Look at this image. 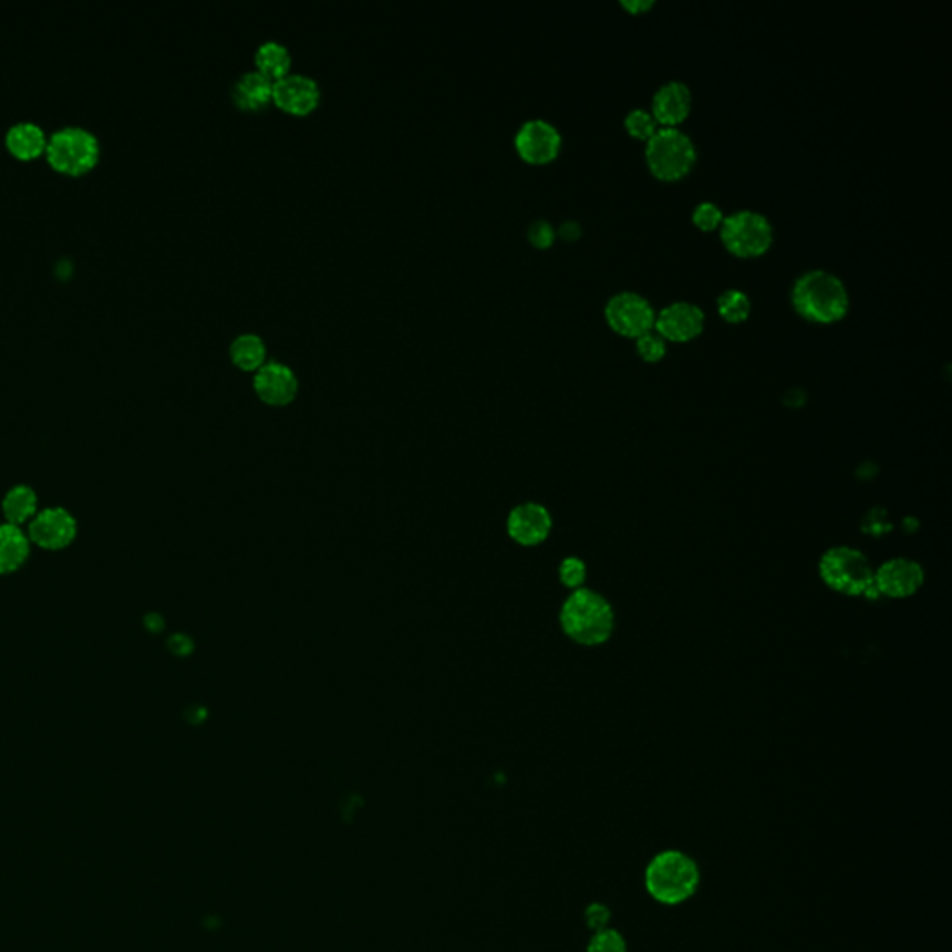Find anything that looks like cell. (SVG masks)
<instances>
[{
    "label": "cell",
    "mask_w": 952,
    "mask_h": 952,
    "mask_svg": "<svg viewBox=\"0 0 952 952\" xmlns=\"http://www.w3.org/2000/svg\"><path fill=\"white\" fill-rule=\"evenodd\" d=\"M560 628L577 644L587 648L604 644L614 633V609L601 593L579 588L563 601Z\"/></svg>",
    "instance_id": "1"
},
{
    "label": "cell",
    "mask_w": 952,
    "mask_h": 952,
    "mask_svg": "<svg viewBox=\"0 0 952 952\" xmlns=\"http://www.w3.org/2000/svg\"><path fill=\"white\" fill-rule=\"evenodd\" d=\"M796 313L811 322L831 324L848 313V291L836 273L809 270L796 279L790 291Z\"/></svg>",
    "instance_id": "2"
},
{
    "label": "cell",
    "mask_w": 952,
    "mask_h": 952,
    "mask_svg": "<svg viewBox=\"0 0 952 952\" xmlns=\"http://www.w3.org/2000/svg\"><path fill=\"white\" fill-rule=\"evenodd\" d=\"M700 867L681 850H664L648 863L644 883L648 893L666 907H677L691 899L700 886Z\"/></svg>",
    "instance_id": "3"
},
{
    "label": "cell",
    "mask_w": 952,
    "mask_h": 952,
    "mask_svg": "<svg viewBox=\"0 0 952 952\" xmlns=\"http://www.w3.org/2000/svg\"><path fill=\"white\" fill-rule=\"evenodd\" d=\"M819 576L834 592L858 598L866 596L875 581V569L869 558L853 547H831L819 562Z\"/></svg>",
    "instance_id": "4"
},
{
    "label": "cell",
    "mask_w": 952,
    "mask_h": 952,
    "mask_svg": "<svg viewBox=\"0 0 952 952\" xmlns=\"http://www.w3.org/2000/svg\"><path fill=\"white\" fill-rule=\"evenodd\" d=\"M696 146L689 134L677 127H661L645 146V163L661 180H680L696 164Z\"/></svg>",
    "instance_id": "5"
},
{
    "label": "cell",
    "mask_w": 952,
    "mask_h": 952,
    "mask_svg": "<svg viewBox=\"0 0 952 952\" xmlns=\"http://www.w3.org/2000/svg\"><path fill=\"white\" fill-rule=\"evenodd\" d=\"M45 155L62 174L81 175L100 161V138L82 125H65L46 138Z\"/></svg>",
    "instance_id": "6"
},
{
    "label": "cell",
    "mask_w": 952,
    "mask_h": 952,
    "mask_svg": "<svg viewBox=\"0 0 952 952\" xmlns=\"http://www.w3.org/2000/svg\"><path fill=\"white\" fill-rule=\"evenodd\" d=\"M721 238L733 256L752 259L768 251L773 246L774 229L767 216L755 210H737L724 216Z\"/></svg>",
    "instance_id": "7"
},
{
    "label": "cell",
    "mask_w": 952,
    "mask_h": 952,
    "mask_svg": "<svg viewBox=\"0 0 952 952\" xmlns=\"http://www.w3.org/2000/svg\"><path fill=\"white\" fill-rule=\"evenodd\" d=\"M655 317L650 300L633 291L618 292L604 308V319L610 328L625 338L639 339L655 330Z\"/></svg>",
    "instance_id": "8"
},
{
    "label": "cell",
    "mask_w": 952,
    "mask_h": 952,
    "mask_svg": "<svg viewBox=\"0 0 952 952\" xmlns=\"http://www.w3.org/2000/svg\"><path fill=\"white\" fill-rule=\"evenodd\" d=\"M923 584V566L910 558H891L875 571V587L882 598H910Z\"/></svg>",
    "instance_id": "9"
},
{
    "label": "cell",
    "mask_w": 952,
    "mask_h": 952,
    "mask_svg": "<svg viewBox=\"0 0 952 952\" xmlns=\"http://www.w3.org/2000/svg\"><path fill=\"white\" fill-rule=\"evenodd\" d=\"M560 146H562L560 131L546 120H529L517 128V152L527 163H551L560 152Z\"/></svg>",
    "instance_id": "10"
},
{
    "label": "cell",
    "mask_w": 952,
    "mask_h": 952,
    "mask_svg": "<svg viewBox=\"0 0 952 952\" xmlns=\"http://www.w3.org/2000/svg\"><path fill=\"white\" fill-rule=\"evenodd\" d=\"M705 325V313L696 303L674 302L661 309L655 317L656 333L664 341L686 343L696 339Z\"/></svg>",
    "instance_id": "11"
},
{
    "label": "cell",
    "mask_w": 952,
    "mask_h": 952,
    "mask_svg": "<svg viewBox=\"0 0 952 952\" xmlns=\"http://www.w3.org/2000/svg\"><path fill=\"white\" fill-rule=\"evenodd\" d=\"M76 521L64 508H46L30 521L29 540L41 549L59 551L75 540Z\"/></svg>",
    "instance_id": "12"
},
{
    "label": "cell",
    "mask_w": 952,
    "mask_h": 952,
    "mask_svg": "<svg viewBox=\"0 0 952 952\" xmlns=\"http://www.w3.org/2000/svg\"><path fill=\"white\" fill-rule=\"evenodd\" d=\"M552 519L546 506L538 503H522L508 516L506 530L511 540L522 547H536L551 535Z\"/></svg>",
    "instance_id": "13"
},
{
    "label": "cell",
    "mask_w": 952,
    "mask_h": 952,
    "mask_svg": "<svg viewBox=\"0 0 952 952\" xmlns=\"http://www.w3.org/2000/svg\"><path fill=\"white\" fill-rule=\"evenodd\" d=\"M253 387L262 402L270 406H287L298 393V377L291 366L268 361L256 371Z\"/></svg>",
    "instance_id": "14"
},
{
    "label": "cell",
    "mask_w": 952,
    "mask_h": 952,
    "mask_svg": "<svg viewBox=\"0 0 952 952\" xmlns=\"http://www.w3.org/2000/svg\"><path fill=\"white\" fill-rule=\"evenodd\" d=\"M272 100L292 114H308L319 105L320 86L313 76L287 73L273 81Z\"/></svg>",
    "instance_id": "15"
},
{
    "label": "cell",
    "mask_w": 952,
    "mask_h": 952,
    "mask_svg": "<svg viewBox=\"0 0 952 952\" xmlns=\"http://www.w3.org/2000/svg\"><path fill=\"white\" fill-rule=\"evenodd\" d=\"M691 87L685 82L670 81L656 90L651 114L659 127H677L691 114Z\"/></svg>",
    "instance_id": "16"
},
{
    "label": "cell",
    "mask_w": 952,
    "mask_h": 952,
    "mask_svg": "<svg viewBox=\"0 0 952 952\" xmlns=\"http://www.w3.org/2000/svg\"><path fill=\"white\" fill-rule=\"evenodd\" d=\"M272 90L273 79L259 70L246 71L232 84L231 97L240 108L257 111L272 100Z\"/></svg>",
    "instance_id": "17"
},
{
    "label": "cell",
    "mask_w": 952,
    "mask_h": 952,
    "mask_svg": "<svg viewBox=\"0 0 952 952\" xmlns=\"http://www.w3.org/2000/svg\"><path fill=\"white\" fill-rule=\"evenodd\" d=\"M45 131L40 123L23 120V122L13 123L7 131V147L19 158H35L41 153L45 152L46 147Z\"/></svg>",
    "instance_id": "18"
},
{
    "label": "cell",
    "mask_w": 952,
    "mask_h": 952,
    "mask_svg": "<svg viewBox=\"0 0 952 952\" xmlns=\"http://www.w3.org/2000/svg\"><path fill=\"white\" fill-rule=\"evenodd\" d=\"M30 540L15 525H0V576L13 573L29 558Z\"/></svg>",
    "instance_id": "19"
},
{
    "label": "cell",
    "mask_w": 952,
    "mask_h": 952,
    "mask_svg": "<svg viewBox=\"0 0 952 952\" xmlns=\"http://www.w3.org/2000/svg\"><path fill=\"white\" fill-rule=\"evenodd\" d=\"M229 354L232 363L240 366L242 371H257L267 360V344L261 335L246 331L232 339Z\"/></svg>",
    "instance_id": "20"
},
{
    "label": "cell",
    "mask_w": 952,
    "mask_h": 952,
    "mask_svg": "<svg viewBox=\"0 0 952 952\" xmlns=\"http://www.w3.org/2000/svg\"><path fill=\"white\" fill-rule=\"evenodd\" d=\"M257 70L278 81L279 76L287 75L291 68V53L289 49L276 40L262 41L256 51Z\"/></svg>",
    "instance_id": "21"
},
{
    "label": "cell",
    "mask_w": 952,
    "mask_h": 952,
    "mask_svg": "<svg viewBox=\"0 0 952 952\" xmlns=\"http://www.w3.org/2000/svg\"><path fill=\"white\" fill-rule=\"evenodd\" d=\"M2 511L10 525L19 527L21 522L32 521L38 514V499H35L34 489L27 486H18L10 489L4 503H2Z\"/></svg>",
    "instance_id": "22"
},
{
    "label": "cell",
    "mask_w": 952,
    "mask_h": 952,
    "mask_svg": "<svg viewBox=\"0 0 952 952\" xmlns=\"http://www.w3.org/2000/svg\"><path fill=\"white\" fill-rule=\"evenodd\" d=\"M716 309L726 322L737 324V322H744L748 319L749 313H752V302H749L746 292L738 291V289H727L716 300Z\"/></svg>",
    "instance_id": "23"
},
{
    "label": "cell",
    "mask_w": 952,
    "mask_h": 952,
    "mask_svg": "<svg viewBox=\"0 0 952 952\" xmlns=\"http://www.w3.org/2000/svg\"><path fill=\"white\" fill-rule=\"evenodd\" d=\"M625 128H628V133L633 138L645 139L648 142L661 127H659V123H656L651 112L634 108L625 117Z\"/></svg>",
    "instance_id": "24"
},
{
    "label": "cell",
    "mask_w": 952,
    "mask_h": 952,
    "mask_svg": "<svg viewBox=\"0 0 952 952\" xmlns=\"http://www.w3.org/2000/svg\"><path fill=\"white\" fill-rule=\"evenodd\" d=\"M558 579L571 592L579 590L587 581V563L577 557L563 558L560 568H558Z\"/></svg>",
    "instance_id": "25"
},
{
    "label": "cell",
    "mask_w": 952,
    "mask_h": 952,
    "mask_svg": "<svg viewBox=\"0 0 952 952\" xmlns=\"http://www.w3.org/2000/svg\"><path fill=\"white\" fill-rule=\"evenodd\" d=\"M587 952H629V946L618 930L607 929L592 935Z\"/></svg>",
    "instance_id": "26"
},
{
    "label": "cell",
    "mask_w": 952,
    "mask_h": 952,
    "mask_svg": "<svg viewBox=\"0 0 952 952\" xmlns=\"http://www.w3.org/2000/svg\"><path fill=\"white\" fill-rule=\"evenodd\" d=\"M637 352L648 363H656L666 355V341L656 331H648L637 339Z\"/></svg>",
    "instance_id": "27"
},
{
    "label": "cell",
    "mask_w": 952,
    "mask_h": 952,
    "mask_svg": "<svg viewBox=\"0 0 952 952\" xmlns=\"http://www.w3.org/2000/svg\"><path fill=\"white\" fill-rule=\"evenodd\" d=\"M692 221L702 231H714L722 226L724 215H722L718 205L713 204V201H702V204L696 205V209L692 213Z\"/></svg>",
    "instance_id": "28"
},
{
    "label": "cell",
    "mask_w": 952,
    "mask_h": 952,
    "mask_svg": "<svg viewBox=\"0 0 952 952\" xmlns=\"http://www.w3.org/2000/svg\"><path fill=\"white\" fill-rule=\"evenodd\" d=\"M610 921H612V912H610V908L603 904V902H592L584 910V923H587V929L592 934H598V932L610 929Z\"/></svg>",
    "instance_id": "29"
},
{
    "label": "cell",
    "mask_w": 952,
    "mask_h": 952,
    "mask_svg": "<svg viewBox=\"0 0 952 952\" xmlns=\"http://www.w3.org/2000/svg\"><path fill=\"white\" fill-rule=\"evenodd\" d=\"M527 235H529V240L536 248H549L555 242L557 231L551 226V221L535 220L530 224Z\"/></svg>",
    "instance_id": "30"
},
{
    "label": "cell",
    "mask_w": 952,
    "mask_h": 952,
    "mask_svg": "<svg viewBox=\"0 0 952 952\" xmlns=\"http://www.w3.org/2000/svg\"><path fill=\"white\" fill-rule=\"evenodd\" d=\"M653 7H655L653 0H623L622 2L623 10H628L633 15H642V13L650 12Z\"/></svg>",
    "instance_id": "31"
},
{
    "label": "cell",
    "mask_w": 952,
    "mask_h": 952,
    "mask_svg": "<svg viewBox=\"0 0 952 952\" xmlns=\"http://www.w3.org/2000/svg\"><path fill=\"white\" fill-rule=\"evenodd\" d=\"M581 226L573 220L563 221L560 229H558V235H560L563 240H577V238L581 237Z\"/></svg>",
    "instance_id": "32"
}]
</instances>
